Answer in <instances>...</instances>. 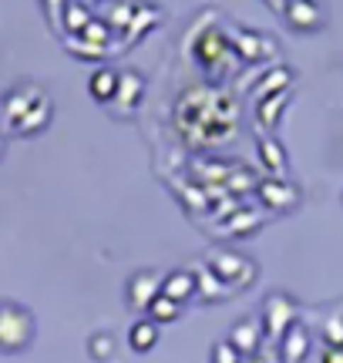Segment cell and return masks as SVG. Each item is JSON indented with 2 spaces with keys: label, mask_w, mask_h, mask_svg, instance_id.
<instances>
[{
  "label": "cell",
  "mask_w": 343,
  "mask_h": 363,
  "mask_svg": "<svg viewBox=\"0 0 343 363\" xmlns=\"http://www.w3.org/2000/svg\"><path fill=\"white\" fill-rule=\"evenodd\" d=\"M0 115L13 135H34L51 121V101L44 98V91L38 84H21V88L4 94Z\"/></svg>",
  "instance_id": "cell-1"
},
{
  "label": "cell",
  "mask_w": 343,
  "mask_h": 363,
  "mask_svg": "<svg viewBox=\"0 0 343 363\" xmlns=\"http://www.w3.org/2000/svg\"><path fill=\"white\" fill-rule=\"evenodd\" d=\"M34 340V316L21 303H0V353H21Z\"/></svg>",
  "instance_id": "cell-2"
},
{
  "label": "cell",
  "mask_w": 343,
  "mask_h": 363,
  "mask_svg": "<svg viewBox=\"0 0 343 363\" xmlns=\"http://www.w3.org/2000/svg\"><path fill=\"white\" fill-rule=\"evenodd\" d=\"M209 269L215 272L229 289H232V286H249L252 279H256V266H252V259L239 256V252H215V256L209 259Z\"/></svg>",
  "instance_id": "cell-3"
},
{
  "label": "cell",
  "mask_w": 343,
  "mask_h": 363,
  "mask_svg": "<svg viewBox=\"0 0 343 363\" xmlns=\"http://www.w3.org/2000/svg\"><path fill=\"white\" fill-rule=\"evenodd\" d=\"M296 320V303L290 296H283V293H273V296L266 299L263 306V333H269L273 340H283V333L293 326Z\"/></svg>",
  "instance_id": "cell-4"
},
{
  "label": "cell",
  "mask_w": 343,
  "mask_h": 363,
  "mask_svg": "<svg viewBox=\"0 0 343 363\" xmlns=\"http://www.w3.org/2000/svg\"><path fill=\"white\" fill-rule=\"evenodd\" d=\"M283 17H286V24L293 30H300V34H313L323 27V7H320L317 0H286L283 4Z\"/></svg>",
  "instance_id": "cell-5"
},
{
  "label": "cell",
  "mask_w": 343,
  "mask_h": 363,
  "mask_svg": "<svg viewBox=\"0 0 343 363\" xmlns=\"http://www.w3.org/2000/svg\"><path fill=\"white\" fill-rule=\"evenodd\" d=\"M162 279H165V276H159V272H152V269L135 272L132 279H128V286H125L128 306H132V310H148V303L162 293Z\"/></svg>",
  "instance_id": "cell-6"
},
{
  "label": "cell",
  "mask_w": 343,
  "mask_h": 363,
  "mask_svg": "<svg viewBox=\"0 0 343 363\" xmlns=\"http://www.w3.org/2000/svg\"><path fill=\"white\" fill-rule=\"evenodd\" d=\"M259 340H263V323L246 316V320H239V323L229 330V340H225V343H229L239 357H252V353L259 350Z\"/></svg>",
  "instance_id": "cell-7"
},
{
  "label": "cell",
  "mask_w": 343,
  "mask_h": 363,
  "mask_svg": "<svg viewBox=\"0 0 343 363\" xmlns=\"http://www.w3.org/2000/svg\"><path fill=\"white\" fill-rule=\"evenodd\" d=\"M162 293L169 299H175L179 306H185L189 299L196 296V272L192 269H175L162 279Z\"/></svg>",
  "instance_id": "cell-8"
},
{
  "label": "cell",
  "mask_w": 343,
  "mask_h": 363,
  "mask_svg": "<svg viewBox=\"0 0 343 363\" xmlns=\"http://www.w3.org/2000/svg\"><path fill=\"white\" fill-rule=\"evenodd\" d=\"M259 195H263V202L266 206H273V208H290L296 206V189H293L290 182H283V179H269L259 185Z\"/></svg>",
  "instance_id": "cell-9"
},
{
  "label": "cell",
  "mask_w": 343,
  "mask_h": 363,
  "mask_svg": "<svg viewBox=\"0 0 343 363\" xmlns=\"http://www.w3.org/2000/svg\"><path fill=\"white\" fill-rule=\"evenodd\" d=\"M306 350H310V333H306L303 326L293 323L286 333H283V347H279V353H283V360L286 363H303Z\"/></svg>",
  "instance_id": "cell-10"
},
{
  "label": "cell",
  "mask_w": 343,
  "mask_h": 363,
  "mask_svg": "<svg viewBox=\"0 0 343 363\" xmlns=\"http://www.w3.org/2000/svg\"><path fill=\"white\" fill-rule=\"evenodd\" d=\"M88 91H91L94 101H115V91H118V71H115V67H98L91 78H88Z\"/></svg>",
  "instance_id": "cell-11"
},
{
  "label": "cell",
  "mask_w": 343,
  "mask_h": 363,
  "mask_svg": "<svg viewBox=\"0 0 343 363\" xmlns=\"http://www.w3.org/2000/svg\"><path fill=\"white\" fill-rule=\"evenodd\" d=\"M229 34H232V44H236L239 51H242V57H249V61L263 57V51L276 54V48H273L269 40L259 38V34H252V30H242V27H236V30H229Z\"/></svg>",
  "instance_id": "cell-12"
},
{
  "label": "cell",
  "mask_w": 343,
  "mask_h": 363,
  "mask_svg": "<svg viewBox=\"0 0 343 363\" xmlns=\"http://www.w3.org/2000/svg\"><path fill=\"white\" fill-rule=\"evenodd\" d=\"M196 272V296H202V299H209V303H219V299H225L229 296V286L215 276L212 269H192Z\"/></svg>",
  "instance_id": "cell-13"
},
{
  "label": "cell",
  "mask_w": 343,
  "mask_h": 363,
  "mask_svg": "<svg viewBox=\"0 0 343 363\" xmlns=\"http://www.w3.org/2000/svg\"><path fill=\"white\" fill-rule=\"evenodd\" d=\"M145 91V78L138 71H118V91H115V101H121L125 108H135L138 98Z\"/></svg>",
  "instance_id": "cell-14"
},
{
  "label": "cell",
  "mask_w": 343,
  "mask_h": 363,
  "mask_svg": "<svg viewBox=\"0 0 343 363\" xmlns=\"http://www.w3.org/2000/svg\"><path fill=\"white\" fill-rule=\"evenodd\" d=\"M128 343H132L138 353L155 350V343H159V323H152V320H138V323L132 326V333H128Z\"/></svg>",
  "instance_id": "cell-15"
},
{
  "label": "cell",
  "mask_w": 343,
  "mask_h": 363,
  "mask_svg": "<svg viewBox=\"0 0 343 363\" xmlns=\"http://www.w3.org/2000/svg\"><path fill=\"white\" fill-rule=\"evenodd\" d=\"M148 320L152 323H172V320H179V313H182V306L175 303V299H169L165 293H159V296L148 303Z\"/></svg>",
  "instance_id": "cell-16"
},
{
  "label": "cell",
  "mask_w": 343,
  "mask_h": 363,
  "mask_svg": "<svg viewBox=\"0 0 343 363\" xmlns=\"http://www.w3.org/2000/svg\"><path fill=\"white\" fill-rule=\"evenodd\" d=\"M91 21H94V17H91V11H88L84 4H67V7H64V27H67V30L81 34V30L91 24Z\"/></svg>",
  "instance_id": "cell-17"
},
{
  "label": "cell",
  "mask_w": 343,
  "mask_h": 363,
  "mask_svg": "<svg viewBox=\"0 0 343 363\" xmlns=\"http://www.w3.org/2000/svg\"><path fill=\"white\" fill-rule=\"evenodd\" d=\"M88 353H91V360L105 363L115 357V337L111 333H94L91 340H88Z\"/></svg>",
  "instance_id": "cell-18"
},
{
  "label": "cell",
  "mask_w": 343,
  "mask_h": 363,
  "mask_svg": "<svg viewBox=\"0 0 343 363\" xmlns=\"http://www.w3.org/2000/svg\"><path fill=\"white\" fill-rule=\"evenodd\" d=\"M132 17H135L132 7H128V4H121V0H115V4H111V11L105 13V24L111 27V30H115V27H125V30H128Z\"/></svg>",
  "instance_id": "cell-19"
},
{
  "label": "cell",
  "mask_w": 343,
  "mask_h": 363,
  "mask_svg": "<svg viewBox=\"0 0 343 363\" xmlns=\"http://www.w3.org/2000/svg\"><path fill=\"white\" fill-rule=\"evenodd\" d=\"M290 101V91H276V98H266V101H259V115H269L266 118V128H273L276 125V115L283 111V104Z\"/></svg>",
  "instance_id": "cell-20"
},
{
  "label": "cell",
  "mask_w": 343,
  "mask_h": 363,
  "mask_svg": "<svg viewBox=\"0 0 343 363\" xmlns=\"http://www.w3.org/2000/svg\"><path fill=\"white\" fill-rule=\"evenodd\" d=\"M81 38L88 40V44H94V48L101 51V48L108 44V38H111V27H108L105 21H91V24H88L84 30H81Z\"/></svg>",
  "instance_id": "cell-21"
},
{
  "label": "cell",
  "mask_w": 343,
  "mask_h": 363,
  "mask_svg": "<svg viewBox=\"0 0 343 363\" xmlns=\"http://www.w3.org/2000/svg\"><path fill=\"white\" fill-rule=\"evenodd\" d=\"M323 343L327 347H343V313L330 316L327 326H323Z\"/></svg>",
  "instance_id": "cell-22"
},
{
  "label": "cell",
  "mask_w": 343,
  "mask_h": 363,
  "mask_svg": "<svg viewBox=\"0 0 343 363\" xmlns=\"http://www.w3.org/2000/svg\"><path fill=\"white\" fill-rule=\"evenodd\" d=\"M259 155H266V162L273 165V172H279L283 169V148H279L273 138H266L263 145H259Z\"/></svg>",
  "instance_id": "cell-23"
},
{
  "label": "cell",
  "mask_w": 343,
  "mask_h": 363,
  "mask_svg": "<svg viewBox=\"0 0 343 363\" xmlns=\"http://www.w3.org/2000/svg\"><path fill=\"white\" fill-rule=\"evenodd\" d=\"M290 78H293V74L286 71V67H276V71L269 74V81H266V84H259V94L266 98V94H273V91H283L279 84H283V81H290Z\"/></svg>",
  "instance_id": "cell-24"
},
{
  "label": "cell",
  "mask_w": 343,
  "mask_h": 363,
  "mask_svg": "<svg viewBox=\"0 0 343 363\" xmlns=\"http://www.w3.org/2000/svg\"><path fill=\"white\" fill-rule=\"evenodd\" d=\"M212 363H242V360H239V353L232 350L229 343H219L215 353H212Z\"/></svg>",
  "instance_id": "cell-25"
},
{
  "label": "cell",
  "mask_w": 343,
  "mask_h": 363,
  "mask_svg": "<svg viewBox=\"0 0 343 363\" xmlns=\"http://www.w3.org/2000/svg\"><path fill=\"white\" fill-rule=\"evenodd\" d=\"M323 363H343V347H327L323 350Z\"/></svg>",
  "instance_id": "cell-26"
},
{
  "label": "cell",
  "mask_w": 343,
  "mask_h": 363,
  "mask_svg": "<svg viewBox=\"0 0 343 363\" xmlns=\"http://www.w3.org/2000/svg\"><path fill=\"white\" fill-rule=\"evenodd\" d=\"M242 363H276V357H273V353H259V350H256L252 357H246Z\"/></svg>",
  "instance_id": "cell-27"
},
{
  "label": "cell",
  "mask_w": 343,
  "mask_h": 363,
  "mask_svg": "<svg viewBox=\"0 0 343 363\" xmlns=\"http://www.w3.org/2000/svg\"><path fill=\"white\" fill-rule=\"evenodd\" d=\"M266 4H269V7H276V11H283V4H286V0H266Z\"/></svg>",
  "instance_id": "cell-28"
},
{
  "label": "cell",
  "mask_w": 343,
  "mask_h": 363,
  "mask_svg": "<svg viewBox=\"0 0 343 363\" xmlns=\"http://www.w3.org/2000/svg\"><path fill=\"white\" fill-rule=\"evenodd\" d=\"M0 155H4V142H0Z\"/></svg>",
  "instance_id": "cell-29"
}]
</instances>
